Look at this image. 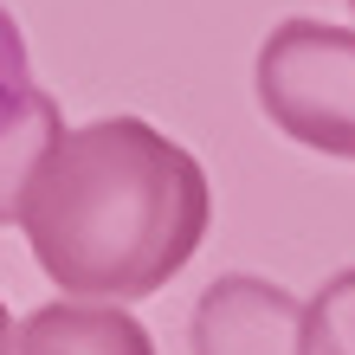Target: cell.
Returning <instances> with one entry per match:
<instances>
[{
  "label": "cell",
  "mask_w": 355,
  "mask_h": 355,
  "mask_svg": "<svg viewBox=\"0 0 355 355\" xmlns=\"http://www.w3.org/2000/svg\"><path fill=\"white\" fill-rule=\"evenodd\" d=\"M13 220L65 297L136 304L200 252L214 187L200 162L155 123L97 116L46 142Z\"/></svg>",
  "instance_id": "obj_1"
},
{
  "label": "cell",
  "mask_w": 355,
  "mask_h": 355,
  "mask_svg": "<svg viewBox=\"0 0 355 355\" xmlns=\"http://www.w3.org/2000/svg\"><path fill=\"white\" fill-rule=\"evenodd\" d=\"M259 110L297 149L355 162V33L329 19H278L252 65Z\"/></svg>",
  "instance_id": "obj_2"
},
{
  "label": "cell",
  "mask_w": 355,
  "mask_h": 355,
  "mask_svg": "<svg viewBox=\"0 0 355 355\" xmlns=\"http://www.w3.org/2000/svg\"><path fill=\"white\" fill-rule=\"evenodd\" d=\"M297 297L265 278H214L194 304V355H297Z\"/></svg>",
  "instance_id": "obj_3"
},
{
  "label": "cell",
  "mask_w": 355,
  "mask_h": 355,
  "mask_svg": "<svg viewBox=\"0 0 355 355\" xmlns=\"http://www.w3.org/2000/svg\"><path fill=\"white\" fill-rule=\"evenodd\" d=\"M65 130L52 91L33 85L26 65V39H19V19L0 7V220H13L19 187H26L33 162L46 155V142Z\"/></svg>",
  "instance_id": "obj_4"
},
{
  "label": "cell",
  "mask_w": 355,
  "mask_h": 355,
  "mask_svg": "<svg viewBox=\"0 0 355 355\" xmlns=\"http://www.w3.org/2000/svg\"><path fill=\"white\" fill-rule=\"evenodd\" d=\"M13 355H155V343L116 297H58L13 329Z\"/></svg>",
  "instance_id": "obj_5"
},
{
  "label": "cell",
  "mask_w": 355,
  "mask_h": 355,
  "mask_svg": "<svg viewBox=\"0 0 355 355\" xmlns=\"http://www.w3.org/2000/svg\"><path fill=\"white\" fill-rule=\"evenodd\" d=\"M297 355H355V265L323 278L297 310Z\"/></svg>",
  "instance_id": "obj_6"
},
{
  "label": "cell",
  "mask_w": 355,
  "mask_h": 355,
  "mask_svg": "<svg viewBox=\"0 0 355 355\" xmlns=\"http://www.w3.org/2000/svg\"><path fill=\"white\" fill-rule=\"evenodd\" d=\"M0 355H13V317H7V304H0Z\"/></svg>",
  "instance_id": "obj_7"
},
{
  "label": "cell",
  "mask_w": 355,
  "mask_h": 355,
  "mask_svg": "<svg viewBox=\"0 0 355 355\" xmlns=\"http://www.w3.org/2000/svg\"><path fill=\"white\" fill-rule=\"evenodd\" d=\"M349 7H355V0H349Z\"/></svg>",
  "instance_id": "obj_8"
}]
</instances>
